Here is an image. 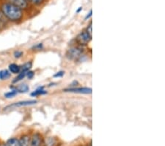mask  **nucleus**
<instances>
[{
  "mask_svg": "<svg viewBox=\"0 0 165 146\" xmlns=\"http://www.w3.org/2000/svg\"><path fill=\"white\" fill-rule=\"evenodd\" d=\"M1 11L6 19L11 21H20L23 17L22 10L10 2L3 4Z\"/></svg>",
  "mask_w": 165,
  "mask_h": 146,
  "instance_id": "f257e3e1",
  "label": "nucleus"
},
{
  "mask_svg": "<svg viewBox=\"0 0 165 146\" xmlns=\"http://www.w3.org/2000/svg\"><path fill=\"white\" fill-rule=\"evenodd\" d=\"M66 92H73V93L78 94H91L92 89L87 87H76V88H68L63 89Z\"/></svg>",
  "mask_w": 165,
  "mask_h": 146,
  "instance_id": "20e7f679",
  "label": "nucleus"
},
{
  "mask_svg": "<svg viewBox=\"0 0 165 146\" xmlns=\"http://www.w3.org/2000/svg\"><path fill=\"white\" fill-rule=\"evenodd\" d=\"M82 7H78V9L77 10V11H76V12H77V13H79V12H80V11H82Z\"/></svg>",
  "mask_w": 165,
  "mask_h": 146,
  "instance_id": "b1692460",
  "label": "nucleus"
},
{
  "mask_svg": "<svg viewBox=\"0 0 165 146\" xmlns=\"http://www.w3.org/2000/svg\"><path fill=\"white\" fill-rule=\"evenodd\" d=\"M15 89L17 90L18 93H25V92H27L29 90V87L28 85L23 84L19 85L18 87L15 88Z\"/></svg>",
  "mask_w": 165,
  "mask_h": 146,
  "instance_id": "9b49d317",
  "label": "nucleus"
},
{
  "mask_svg": "<svg viewBox=\"0 0 165 146\" xmlns=\"http://www.w3.org/2000/svg\"><path fill=\"white\" fill-rule=\"evenodd\" d=\"M2 146H19V139L15 137H12L6 142Z\"/></svg>",
  "mask_w": 165,
  "mask_h": 146,
  "instance_id": "9d476101",
  "label": "nucleus"
},
{
  "mask_svg": "<svg viewBox=\"0 0 165 146\" xmlns=\"http://www.w3.org/2000/svg\"><path fill=\"white\" fill-rule=\"evenodd\" d=\"M27 1L30 2L34 4V5H40L41 3L44 2V0H27Z\"/></svg>",
  "mask_w": 165,
  "mask_h": 146,
  "instance_id": "6ab92c4d",
  "label": "nucleus"
},
{
  "mask_svg": "<svg viewBox=\"0 0 165 146\" xmlns=\"http://www.w3.org/2000/svg\"><path fill=\"white\" fill-rule=\"evenodd\" d=\"M92 37L88 34L87 31H82L76 37V41L78 44H79L82 46H84V45L88 44L90 41L91 40Z\"/></svg>",
  "mask_w": 165,
  "mask_h": 146,
  "instance_id": "7ed1b4c3",
  "label": "nucleus"
},
{
  "mask_svg": "<svg viewBox=\"0 0 165 146\" xmlns=\"http://www.w3.org/2000/svg\"><path fill=\"white\" fill-rule=\"evenodd\" d=\"M92 14H93V11H92V10H91V11H90V13H88V15L86 16V17H85V20H87V19H89V18H90V16H92Z\"/></svg>",
  "mask_w": 165,
  "mask_h": 146,
  "instance_id": "4be33fe9",
  "label": "nucleus"
},
{
  "mask_svg": "<svg viewBox=\"0 0 165 146\" xmlns=\"http://www.w3.org/2000/svg\"><path fill=\"white\" fill-rule=\"evenodd\" d=\"M11 76V72L7 70H3L0 71V80H4L8 79Z\"/></svg>",
  "mask_w": 165,
  "mask_h": 146,
  "instance_id": "ddd939ff",
  "label": "nucleus"
},
{
  "mask_svg": "<svg viewBox=\"0 0 165 146\" xmlns=\"http://www.w3.org/2000/svg\"><path fill=\"white\" fill-rule=\"evenodd\" d=\"M42 145V137L40 134L35 133L29 138V146H40Z\"/></svg>",
  "mask_w": 165,
  "mask_h": 146,
  "instance_id": "423d86ee",
  "label": "nucleus"
},
{
  "mask_svg": "<svg viewBox=\"0 0 165 146\" xmlns=\"http://www.w3.org/2000/svg\"><path fill=\"white\" fill-rule=\"evenodd\" d=\"M64 72L63 71H60V72H57L56 74L54 75V78H61V77H62L64 75Z\"/></svg>",
  "mask_w": 165,
  "mask_h": 146,
  "instance_id": "412c9836",
  "label": "nucleus"
},
{
  "mask_svg": "<svg viewBox=\"0 0 165 146\" xmlns=\"http://www.w3.org/2000/svg\"><path fill=\"white\" fill-rule=\"evenodd\" d=\"M34 75H35V73H34V72H32V71L29 70L27 73V76L29 79H32L33 77H34Z\"/></svg>",
  "mask_w": 165,
  "mask_h": 146,
  "instance_id": "aec40b11",
  "label": "nucleus"
},
{
  "mask_svg": "<svg viewBox=\"0 0 165 146\" xmlns=\"http://www.w3.org/2000/svg\"><path fill=\"white\" fill-rule=\"evenodd\" d=\"M35 103H37V100H24V101H19L14 103L11 104V105L7 106V107L5 108V110H7L8 109V108H16V107H21V106L34 105Z\"/></svg>",
  "mask_w": 165,
  "mask_h": 146,
  "instance_id": "39448f33",
  "label": "nucleus"
},
{
  "mask_svg": "<svg viewBox=\"0 0 165 146\" xmlns=\"http://www.w3.org/2000/svg\"><path fill=\"white\" fill-rule=\"evenodd\" d=\"M29 137L27 135H23L19 139V146H29Z\"/></svg>",
  "mask_w": 165,
  "mask_h": 146,
  "instance_id": "1a4fd4ad",
  "label": "nucleus"
},
{
  "mask_svg": "<svg viewBox=\"0 0 165 146\" xmlns=\"http://www.w3.org/2000/svg\"><path fill=\"white\" fill-rule=\"evenodd\" d=\"M43 46H42V44H38V45H36V46L34 47L35 49H36V50H40L41 48H42Z\"/></svg>",
  "mask_w": 165,
  "mask_h": 146,
  "instance_id": "5701e85b",
  "label": "nucleus"
},
{
  "mask_svg": "<svg viewBox=\"0 0 165 146\" xmlns=\"http://www.w3.org/2000/svg\"><path fill=\"white\" fill-rule=\"evenodd\" d=\"M18 94L17 90L15 89V88L12 87V90L8 92H6L5 94V98H12L13 97H15Z\"/></svg>",
  "mask_w": 165,
  "mask_h": 146,
  "instance_id": "2eb2a0df",
  "label": "nucleus"
},
{
  "mask_svg": "<svg viewBox=\"0 0 165 146\" xmlns=\"http://www.w3.org/2000/svg\"><path fill=\"white\" fill-rule=\"evenodd\" d=\"M31 67H32V62H27L23 65L22 67H21V71H29Z\"/></svg>",
  "mask_w": 165,
  "mask_h": 146,
  "instance_id": "dca6fc26",
  "label": "nucleus"
},
{
  "mask_svg": "<svg viewBox=\"0 0 165 146\" xmlns=\"http://www.w3.org/2000/svg\"><path fill=\"white\" fill-rule=\"evenodd\" d=\"M28 71H21L18 74L17 77H15V78H14V80H13V83H17V82H19L21 81L22 79H23L25 78V77L27 76V73Z\"/></svg>",
  "mask_w": 165,
  "mask_h": 146,
  "instance_id": "f8f14e48",
  "label": "nucleus"
},
{
  "mask_svg": "<svg viewBox=\"0 0 165 146\" xmlns=\"http://www.w3.org/2000/svg\"><path fill=\"white\" fill-rule=\"evenodd\" d=\"M9 2L13 4L21 10L27 9L28 7V1L27 0H8Z\"/></svg>",
  "mask_w": 165,
  "mask_h": 146,
  "instance_id": "0eeeda50",
  "label": "nucleus"
},
{
  "mask_svg": "<svg viewBox=\"0 0 165 146\" xmlns=\"http://www.w3.org/2000/svg\"><path fill=\"white\" fill-rule=\"evenodd\" d=\"M83 50L80 47H73L67 52V57L70 60H77L82 56Z\"/></svg>",
  "mask_w": 165,
  "mask_h": 146,
  "instance_id": "f03ea898",
  "label": "nucleus"
},
{
  "mask_svg": "<svg viewBox=\"0 0 165 146\" xmlns=\"http://www.w3.org/2000/svg\"><path fill=\"white\" fill-rule=\"evenodd\" d=\"M0 146H1V145H0Z\"/></svg>",
  "mask_w": 165,
  "mask_h": 146,
  "instance_id": "393cba45",
  "label": "nucleus"
},
{
  "mask_svg": "<svg viewBox=\"0 0 165 146\" xmlns=\"http://www.w3.org/2000/svg\"><path fill=\"white\" fill-rule=\"evenodd\" d=\"M22 56H23V52H22V51L17 50V51H15V52H14V57H15V58H21V57Z\"/></svg>",
  "mask_w": 165,
  "mask_h": 146,
  "instance_id": "a211bd4d",
  "label": "nucleus"
},
{
  "mask_svg": "<svg viewBox=\"0 0 165 146\" xmlns=\"http://www.w3.org/2000/svg\"><path fill=\"white\" fill-rule=\"evenodd\" d=\"M93 27H92V22L90 23V25H88L87 29H86V31H87L88 34H89L90 36L92 37V35H93Z\"/></svg>",
  "mask_w": 165,
  "mask_h": 146,
  "instance_id": "f3484780",
  "label": "nucleus"
},
{
  "mask_svg": "<svg viewBox=\"0 0 165 146\" xmlns=\"http://www.w3.org/2000/svg\"><path fill=\"white\" fill-rule=\"evenodd\" d=\"M9 72L13 74H19L21 72V66L16 64H11L8 66Z\"/></svg>",
  "mask_w": 165,
  "mask_h": 146,
  "instance_id": "6e6552de",
  "label": "nucleus"
},
{
  "mask_svg": "<svg viewBox=\"0 0 165 146\" xmlns=\"http://www.w3.org/2000/svg\"><path fill=\"white\" fill-rule=\"evenodd\" d=\"M46 93V91H45L44 89V87L41 86V87L37 89L36 90L34 91V92L31 93V96L32 97H37L39 95H42V94H44Z\"/></svg>",
  "mask_w": 165,
  "mask_h": 146,
  "instance_id": "4468645a",
  "label": "nucleus"
}]
</instances>
